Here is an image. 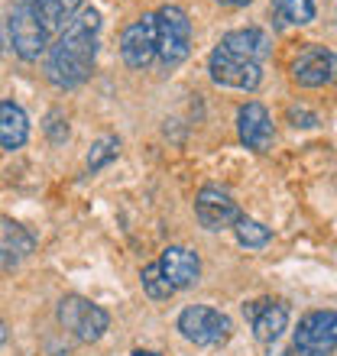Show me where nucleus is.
Listing matches in <instances>:
<instances>
[{
	"label": "nucleus",
	"instance_id": "obj_25",
	"mask_svg": "<svg viewBox=\"0 0 337 356\" xmlns=\"http://www.w3.org/2000/svg\"><path fill=\"white\" fill-rule=\"evenodd\" d=\"M3 340H7V324L0 321V343H3Z\"/></svg>",
	"mask_w": 337,
	"mask_h": 356
},
{
	"label": "nucleus",
	"instance_id": "obj_8",
	"mask_svg": "<svg viewBox=\"0 0 337 356\" xmlns=\"http://www.w3.org/2000/svg\"><path fill=\"white\" fill-rule=\"evenodd\" d=\"M292 78L301 88H324L337 81V56L324 46L301 49L299 58L292 62Z\"/></svg>",
	"mask_w": 337,
	"mask_h": 356
},
{
	"label": "nucleus",
	"instance_id": "obj_24",
	"mask_svg": "<svg viewBox=\"0 0 337 356\" xmlns=\"http://www.w3.org/2000/svg\"><path fill=\"white\" fill-rule=\"evenodd\" d=\"M217 3H224V7H246L253 0H217Z\"/></svg>",
	"mask_w": 337,
	"mask_h": 356
},
{
	"label": "nucleus",
	"instance_id": "obj_5",
	"mask_svg": "<svg viewBox=\"0 0 337 356\" xmlns=\"http://www.w3.org/2000/svg\"><path fill=\"white\" fill-rule=\"evenodd\" d=\"M58 324L81 343H94V340L104 337V330L111 327V318H107V311L101 305H94L81 295H68V298L58 301Z\"/></svg>",
	"mask_w": 337,
	"mask_h": 356
},
{
	"label": "nucleus",
	"instance_id": "obj_3",
	"mask_svg": "<svg viewBox=\"0 0 337 356\" xmlns=\"http://www.w3.org/2000/svg\"><path fill=\"white\" fill-rule=\"evenodd\" d=\"M7 33H10V46H13V52H17L23 62H36L39 56L49 52V42H46L49 29H46V23L39 19L33 0L13 3L10 19H7Z\"/></svg>",
	"mask_w": 337,
	"mask_h": 356
},
{
	"label": "nucleus",
	"instance_id": "obj_1",
	"mask_svg": "<svg viewBox=\"0 0 337 356\" xmlns=\"http://www.w3.org/2000/svg\"><path fill=\"white\" fill-rule=\"evenodd\" d=\"M97 29L101 17L97 10H81L56 39V46L46 52V78L56 88H78L88 81L97 58Z\"/></svg>",
	"mask_w": 337,
	"mask_h": 356
},
{
	"label": "nucleus",
	"instance_id": "obj_11",
	"mask_svg": "<svg viewBox=\"0 0 337 356\" xmlns=\"http://www.w3.org/2000/svg\"><path fill=\"white\" fill-rule=\"evenodd\" d=\"M237 133H240V143L253 152H269L272 140H276L269 113H266V107L260 101H246L240 107V113H237Z\"/></svg>",
	"mask_w": 337,
	"mask_h": 356
},
{
	"label": "nucleus",
	"instance_id": "obj_16",
	"mask_svg": "<svg viewBox=\"0 0 337 356\" xmlns=\"http://www.w3.org/2000/svg\"><path fill=\"white\" fill-rule=\"evenodd\" d=\"M3 227H7V230H3V243H0V269H17V266L33 253L36 240L19 224H3Z\"/></svg>",
	"mask_w": 337,
	"mask_h": 356
},
{
	"label": "nucleus",
	"instance_id": "obj_9",
	"mask_svg": "<svg viewBox=\"0 0 337 356\" xmlns=\"http://www.w3.org/2000/svg\"><path fill=\"white\" fill-rule=\"evenodd\" d=\"M195 214H198V224L205 227V230H227V227H234L244 217L234 197L227 195L224 188H214V185L198 191Z\"/></svg>",
	"mask_w": 337,
	"mask_h": 356
},
{
	"label": "nucleus",
	"instance_id": "obj_2",
	"mask_svg": "<svg viewBox=\"0 0 337 356\" xmlns=\"http://www.w3.org/2000/svg\"><path fill=\"white\" fill-rule=\"evenodd\" d=\"M188 52H191V23L182 7L166 3L156 10V58L162 68H175L188 58Z\"/></svg>",
	"mask_w": 337,
	"mask_h": 356
},
{
	"label": "nucleus",
	"instance_id": "obj_18",
	"mask_svg": "<svg viewBox=\"0 0 337 356\" xmlns=\"http://www.w3.org/2000/svg\"><path fill=\"white\" fill-rule=\"evenodd\" d=\"M272 19L276 26H305L315 19V0H272Z\"/></svg>",
	"mask_w": 337,
	"mask_h": 356
},
{
	"label": "nucleus",
	"instance_id": "obj_27",
	"mask_svg": "<svg viewBox=\"0 0 337 356\" xmlns=\"http://www.w3.org/2000/svg\"><path fill=\"white\" fill-rule=\"evenodd\" d=\"M0 49H3V26H0Z\"/></svg>",
	"mask_w": 337,
	"mask_h": 356
},
{
	"label": "nucleus",
	"instance_id": "obj_21",
	"mask_svg": "<svg viewBox=\"0 0 337 356\" xmlns=\"http://www.w3.org/2000/svg\"><path fill=\"white\" fill-rule=\"evenodd\" d=\"M234 234H237V240L246 246V250H260V246H266L269 243V227H262V224H256V220H250V217H240L234 224Z\"/></svg>",
	"mask_w": 337,
	"mask_h": 356
},
{
	"label": "nucleus",
	"instance_id": "obj_14",
	"mask_svg": "<svg viewBox=\"0 0 337 356\" xmlns=\"http://www.w3.org/2000/svg\"><path fill=\"white\" fill-rule=\"evenodd\" d=\"M221 46H227L230 52H237V56H244V58H253V62H262V58L269 56L272 39L266 29L246 26V29H230V33L221 39Z\"/></svg>",
	"mask_w": 337,
	"mask_h": 356
},
{
	"label": "nucleus",
	"instance_id": "obj_12",
	"mask_svg": "<svg viewBox=\"0 0 337 356\" xmlns=\"http://www.w3.org/2000/svg\"><path fill=\"white\" fill-rule=\"evenodd\" d=\"M156 263H159L162 275H166L168 285L175 291L191 289L198 282V275H201V259H198V253L185 250V246H166Z\"/></svg>",
	"mask_w": 337,
	"mask_h": 356
},
{
	"label": "nucleus",
	"instance_id": "obj_23",
	"mask_svg": "<svg viewBox=\"0 0 337 356\" xmlns=\"http://www.w3.org/2000/svg\"><path fill=\"white\" fill-rule=\"evenodd\" d=\"M289 117L295 120V127H299V120H305V127H315V113H305V111H289Z\"/></svg>",
	"mask_w": 337,
	"mask_h": 356
},
{
	"label": "nucleus",
	"instance_id": "obj_10",
	"mask_svg": "<svg viewBox=\"0 0 337 356\" xmlns=\"http://www.w3.org/2000/svg\"><path fill=\"white\" fill-rule=\"evenodd\" d=\"M120 56L130 68H146L156 58V13H146L123 29Z\"/></svg>",
	"mask_w": 337,
	"mask_h": 356
},
{
	"label": "nucleus",
	"instance_id": "obj_6",
	"mask_svg": "<svg viewBox=\"0 0 337 356\" xmlns=\"http://www.w3.org/2000/svg\"><path fill=\"white\" fill-rule=\"evenodd\" d=\"M178 330H182V337L198 343V347H217V343H224L230 337V318L221 314L217 308H207V305H191L178 314Z\"/></svg>",
	"mask_w": 337,
	"mask_h": 356
},
{
	"label": "nucleus",
	"instance_id": "obj_4",
	"mask_svg": "<svg viewBox=\"0 0 337 356\" xmlns=\"http://www.w3.org/2000/svg\"><path fill=\"white\" fill-rule=\"evenodd\" d=\"M207 72L211 81L221 88H234V91H256L262 81V65L230 52L227 46H214L207 56Z\"/></svg>",
	"mask_w": 337,
	"mask_h": 356
},
{
	"label": "nucleus",
	"instance_id": "obj_26",
	"mask_svg": "<svg viewBox=\"0 0 337 356\" xmlns=\"http://www.w3.org/2000/svg\"><path fill=\"white\" fill-rule=\"evenodd\" d=\"M130 356H159V353H150V350H136V353H130Z\"/></svg>",
	"mask_w": 337,
	"mask_h": 356
},
{
	"label": "nucleus",
	"instance_id": "obj_20",
	"mask_svg": "<svg viewBox=\"0 0 337 356\" xmlns=\"http://www.w3.org/2000/svg\"><path fill=\"white\" fill-rule=\"evenodd\" d=\"M117 152H120V140L117 136H101V140L91 143V152H88L84 165H88V172H101L111 159H117Z\"/></svg>",
	"mask_w": 337,
	"mask_h": 356
},
{
	"label": "nucleus",
	"instance_id": "obj_19",
	"mask_svg": "<svg viewBox=\"0 0 337 356\" xmlns=\"http://www.w3.org/2000/svg\"><path fill=\"white\" fill-rule=\"evenodd\" d=\"M140 282H143V291H146L150 298H156V301H166V298H172V295H175V289H172V285H168V279L162 275L159 263L143 266Z\"/></svg>",
	"mask_w": 337,
	"mask_h": 356
},
{
	"label": "nucleus",
	"instance_id": "obj_7",
	"mask_svg": "<svg viewBox=\"0 0 337 356\" xmlns=\"http://www.w3.org/2000/svg\"><path fill=\"white\" fill-rule=\"evenodd\" d=\"M295 356H328L337 350V311H311L299 321L295 340H292Z\"/></svg>",
	"mask_w": 337,
	"mask_h": 356
},
{
	"label": "nucleus",
	"instance_id": "obj_22",
	"mask_svg": "<svg viewBox=\"0 0 337 356\" xmlns=\"http://www.w3.org/2000/svg\"><path fill=\"white\" fill-rule=\"evenodd\" d=\"M46 130H49V136H52V143H65L68 140V123H62V113H49Z\"/></svg>",
	"mask_w": 337,
	"mask_h": 356
},
{
	"label": "nucleus",
	"instance_id": "obj_15",
	"mask_svg": "<svg viewBox=\"0 0 337 356\" xmlns=\"http://www.w3.org/2000/svg\"><path fill=\"white\" fill-rule=\"evenodd\" d=\"M29 140V117L26 111L13 101H0V146L3 149H19Z\"/></svg>",
	"mask_w": 337,
	"mask_h": 356
},
{
	"label": "nucleus",
	"instance_id": "obj_13",
	"mask_svg": "<svg viewBox=\"0 0 337 356\" xmlns=\"http://www.w3.org/2000/svg\"><path fill=\"white\" fill-rule=\"evenodd\" d=\"M250 314V324H253V337L260 343H272L279 340V334L285 330L289 324V308L282 301H256L250 308H244Z\"/></svg>",
	"mask_w": 337,
	"mask_h": 356
},
{
	"label": "nucleus",
	"instance_id": "obj_17",
	"mask_svg": "<svg viewBox=\"0 0 337 356\" xmlns=\"http://www.w3.org/2000/svg\"><path fill=\"white\" fill-rule=\"evenodd\" d=\"M33 3H36V13L46 23V29H65L81 13L84 0H33Z\"/></svg>",
	"mask_w": 337,
	"mask_h": 356
}]
</instances>
